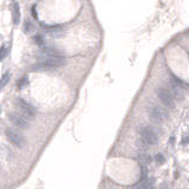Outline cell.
Masks as SVG:
<instances>
[{
  "label": "cell",
  "mask_w": 189,
  "mask_h": 189,
  "mask_svg": "<svg viewBox=\"0 0 189 189\" xmlns=\"http://www.w3.org/2000/svg\"><path fill=\"white\" fill-rule=\"evenodd\" d=\"M6 136H7L8 141L13 143L14 145H17V147H24L25 145V142H26L25 137L17 130L7 129L6 130Z\"/></svg>",
  "instance_id": "obj_5"
},
{
  "label": "cell",
  "mask_w": 189,
  "mask_h": 189,
  "mask_svg": "<svg viewBox=\"0 0 189 189\" xmlns=\"http://www.w3.org/2000/svg\"><path fill=\"white\" fill-rule=\"evenodd\" d=\"M12 16H13V20H14V23L16 24L19 23V20H20V7H19V5H18L17 2L13 5Z\"/></svg>",
  "instance_id": "obj_9"
},
{
  "label": "cell",
  "mask_w": 189,
  "mask_h": 189,
  "mask_svg": "<svg viewBox=\"0 0 189 189\" xmlns=\"http://www.w3.org/2000/svg\"><path fill=\"white\" fill-rule=\"evenodd\" d=\"M149 117L155 122H164L169 118V112L162 106L154 105L149 109Z\"/></svg>",
  "instance_id": "obj_3"
},
{
  "label": "cell",
  "mask_w": 189,
  "mask_h": 189,
  "mask_svg": "<svg viewBox=\"0 0 189 189\" xmlns=\"http://www.w3.org/2000/svg\"><path fill=\"white\" fill-rule=\"evenodd\" d=\"M33 25L30 23V21H25V24H24V30H25V32L26 33H29V32H32L33 31Z\"/></svg>",
  "instance_id": "obj_14"
},
{
  "label": "cell",
  "mask_w": 189,
  "mask_h": 189,
  "mask_svg": "<svg viewBox=\"0 0 189 189\" xmlns=\"http://www.w3.org/2000/svg\"><path fill=\"white\" fill-rule=\"evenodd\" d=\"M6 54H7V48L6 47H1L0 48V60H2V59L5 58Z\"/></svg>",
  "instance_id": "obj_16"
},
{
  "label": "cell",
  "mask_w": 189,
  "mask_h": 189,
  "mask_svg": "<svg viewBox=\"0 0 189 189\" xmlns=\"http://www.w3.org/2000/svg\"><path fill=\"white\" fill-rule=\"evenodd\" d=\"M144 178H147V169L144 168V167H142V171H141V178H140V181L142 180H144Z\"/></svg>",
  "instance_id": "obj_17"
},
{
  "label": "cell",
  "mask_w": 189,
  "mask_h": 189,
  "mask_svg": "<svg viewBox=\"0 0 189 189\" xmlns=\"http://www.w3.org/2000/svg\"><path fill=\"white\" fill-rule=\"evenodd\" d=\"M140 182H141L140 184H137V187H140V188H151L154 186L153 180H148V178H144Z\"/></svg>",
  "instance_id": "obj_11"
},
{
  "label": "cell",
  "mask_w": 189,
  "mask_h": 189,
  "mask_svg": "<svg viewBox=\"0 0 189 189\" xmlns=\"http://www.w3.org/2000/svg\"><path fill=\"white\" fill-rule=\"evenodd\" d=\"M8 118L12 123L14 124L16 127L20 128V129H27L29 128V122L25 116L20 115V113H16V112H12L8 115Z\"/></svg>",
  "instance_id": "obj_7"
},
{
  "label": "cell",
  "mask_w": 189,
  "mask_h": 189,
  "mask_svg": "<svg viewBox=\"0 0 189 189\" xmlns=\"http://www.w3.org/2000/svg\"><path fill=\"white\" fill-rule=\"evenodd\" d=\"M17 106L20 109L21 115L27 118L33 119L35 117V109L24 99H17Z\"/></svg>",
  "instance_id": "obj_6"
},
{
  "label": "cell",
  "mask_w": 189,
  "mask_h": 189,
  "mask_svg": "<svg viewBox=\"0 0 189 189\" xmlns=\"http://www.w3.org/2000/svg\"><path fill=\"white\" fill-rule=\"evenodd\" d=\"M10 77H11V75H10L8 72L1 77V79H0V89L5 88V85L8 83V81H10Z\"/></svg>",
  "instance_id": "obj_13"
},
{
  "label": "cell",
  "mask_w": 189,
  "mask_h": 189,
  "mask_svg": "<svg viewBox=\"0 0 189 189\" xmlns=\"http://www.w3.org/2000/svg\"><path fill=\"white\" fill-rule=\"evenodd\" d=\"M140 134L142 136V140L145 142L148 145H156L159 143V135L150 127H142L140 129Z\"/></svg>",
  "instance_id": "obj_2"
},
{
  "label": "cell",
  "mask_w": 189,
  "mask_h": 189,
  "mask_svg": "<svg viewBox=\"0 0 189 189\" xmlns=\"http://www.w3.org/2000/svg\"><path fill=\"white\" fill-rule=\"evenodd\" d=\"M157 97L164 104L167 108H174L175 103H174V96L169 90H167L165 88H159L157 89Z\"/></svg>",
  "instance_id": "obj_4"
},
{
  "label": "cell",
  "mask_w": 189,
  "mask_h": 189,
  "mask_svg": "<svg viewBox=\"0 0 189 189\" xmlns=\"http://www.w3.org/2000/svg\"><path fill=\"white\" fill-rule=\"evenodd\" d=\"M32 13H33V17L35 18V19H37V13H35V6H33V7H32Z\"/></svg>",
  "instance_id": "obj_19"
},
{
  "label": "cell",
  "mask_w": 189,
  "mask_h": 189,
  "mask_svg": "<svg viewBox=\"0 0 189 189\" xmlns=\"http://www.w3.org/2000/svg\"><path fill=\"white\" fill-rule=\"evenodd\" d=\"M155 161H156L157 163H163V162H164V156H163L162 154H156V155H155Z\"/></svg>",
  "instance_id": "obj_15"
},
{
  "label": "cell",
  "mask_w": 189,
  "mask_h": 189,
  "mask_svg": "<svg viewBox=\"0 0 189 189\" xmlns=\"http://www.w3.org/2000/svg\"><path fill=\"white\" fill-rule=\"evenodd\" d=\"M65 65V60L63 57H56V56H45L38 64L33 66L35 70H47L53 67H60Z\"/></svg>",
  "instance_id": "obj_1"
},
{
  "label": "cell",
  "mask_w": 189,
  "mask_h": 189,
  "mask_svg": "<svg viewBox=\"0 0 189 189\" xmlns=\"http://www.w3.org/2000/svg\"><path fill=\"white\" fill-rule=\"evenodd\" d=\"M44 53H45V56H56V57H63V53L62 51H59L58 48H56V47H44Z\"/></svg>",
  "instance_id": "obj_8"
},
{
  "label": "cell",
  "mask_w": 189,
  "mask_h": 189,
  "mask_svg": "<svg viewBox=\"0 0 189 189\" xmlns=\"http://www.w3.org/2000/svg\"><path fill=\"white\" fill-rule=\"evenodd\" d=\"M138 161H140V163H141L142 165L143 164L145 165L150 162V156H149L147 153H144V151H143V153H141L140 155H138Z\"/></svg>",
  "instance_id": "obj_10"
},
{
  "label": "cell",
  "mask_w": 189,
  "mask_h": 189,
  "mask_svg": "<svg viewBox=\"0 0 189 189\" xmlns=\"http://www.w3.org/2000/svg\"><path fill=\"white\" fill-rule=\"evenodd\" d=\"M35 41L38 44V45H41L43 43H44V40H43V37L41 35H35Z\"/></svg>",
  "instance_id": "obj_18"
},
{
  "label": "cell",
  "mask_w": 189,
  "mask_h": 189,
  "mask_svg": "<svg viewBox=\"0 0 189 189\" xmlns=\"http://www.w3.org/2000/svg\"><path fill=\"white\" fill-rule=\"evenodd\" d=\"M41 27L46 31H60V29H63V26L60 25H45V24H41Z\"/></svg>",
  "instance_id": "obj_12"
}]
</instances>
